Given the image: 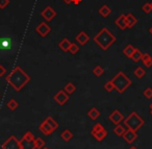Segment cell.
Returning a JSON list of instances; mask_svg holds the SVG:
<instances>
[{
    "label": "cell",
    "mask_w": 152,
    "mask_h": 149,
    "mask_svg": "<svg viewBox=\"0 0 152 149\" xmlns=\"http://www.w3.org/2000/svg\"><path fill=\"white\" fill-rule=\"evenodd\" d=\"M61 138L63 139V140L65 141V142H70V141L72 140V138H73V134H72L71 130L65 129L61 134Z\"/></svg>",
    "instance_id": "obj_21"
},
{
    "label": "cell",
    "mask_w": 152,
    "mask_h": 149,
    "mask_svg": "<svg viewBox=\"0 0 152 149\" xmlns=\"http://www.w3.org/2000/svg\"><path fill=\"white\" fill-rule=\"evenodd\" d=\"M133 74H134V76L137 78L141 79V78H143L146 75V71L143 67H137L134 69V71H133Z\"/></svg>",
    "instance_id": "obj_24"
},
{
    "label": "cell",
    "mask_w": 152,
    "mask_h": 149,
    "mask_svg": "<svg viewBox=\"0 0 152 149\" xmlns=\"http://www.w3.org/2000/svg\"><path fill=\"white\" fill-rule=\"evenodd\" d=\"M34 146H36L37 149H42L45 146V141L42 138L34 139Z\"/></svg>",
    "instance_id": "obj_30"
},
{
    "label": "cell",
    "mask_w": 152,
    "mask_h": 149,
    "mask_svg": "<svg viewBox=\"0 0 152 149\" xmlns=\"http://www.w3.org/2000/svg\"><path fill=\"white\" fill-rule=\"evenodd\" d=\"M71 43L72 42H70L69 39L64 38L63 40L58 43V48L61 49L63 52H68V51H69L70 46H71Z\"/></svg>",
    "instance_id": "obj_18"
},
{
    "label": "cell",
    "mask_w": 152,
    "mask_h": 149,
    "mask_svg": "<svg viewBox=\"0 0 152 149\" xmlns=\"http://www.w3.org/2000/svg\"><path fill=\"white\" fill-rule=\"evenodd\" d=\"M63 1L66 3V4H70V3H72V0H63Z\"/></svg>",
    "instance_id": "obj_38"
},
{
    "label": "cell",
    "mask_w": 152,
    "mask_h": 149,
    "mask_svg": "<svg viewBox=\"0 0 152 149\" xmlns=\"http://www.w3.org/2000/svg\"><path fill=\"white\" fill-rule=\"evenodd\" d=\"M149 32H150V34H151V36H152V26L149 28Z\"/></svg>",
    "instance_id": "obj_40"
},
{
    "label": "cell",
    "mask_w": 152,
    "mask_h": 149,
    "mask_svg": "<svg viewBox=\"0 0 152 149\" xmlns=\"http://www.w3.org/2000/svg\"><path fill=\"white\" fill-rule=\"evenodd\" d=\"M129 149H137V148H135V147H130Z\"/></svg>",
    "instance_id": "obj_41"
},
{
    "label": "cell",
    "mask_w": 152,
    "mask_h": 149,
    "mask_svg": "<svg viewBox=\"0 0 152 149\" xmlns=\"http://www.w3.org/2000/svg\"><path fill=\"white\" fill-rule=\"evenodd\" d=\"M104 90L106 91V92H113V91L115 90V87L114 84H113L112 81H107L105 84H104Z\"/></svg>",
    "instance_id": "obj_33"
},
{
    "label": "cell",
    "mask_w": 152,
    "mask_h": 149,
    "mask_svg": "<svg viewBox=\"0 0 152 149\" xmlns=\"http://www.w3.org/2000/svg\"><path fill=\"white\" fill-rule=\"evenodd\" d=\"M83 2V0H72V3H74L75 5H78Z\"/></svg>",
    "instance_id": "obj_37"
},
{
    "label": "cell",
    "mask_w": 152,
    "mask_h": 149,
    "mask_svg": "<svg viewBox=\"0 0 152 149\" xmlns=\"http://www.w3.org/2000/svg\"><path fill=\"white\" fill-rule=\"evenodd\" d=\"M123 121H124V125H126L128 129L134 130V131L140 129L145 124V121L143 120V118H141V116L137 113H135V112H132V113L129 114L126 117V119H124Z\"/></svg>",
    "instance_id": "obj_4"
},
{
    "label": "cell",
    "mask_w": 152,
    "mask_h": 149,
    "mask_svg": "<svg viewBox=\"0 0 152 149\" xmlns=\"http://www.w3.org/2000/svg\"><path fill=\"white\" fill-rule=\"evenodd\" d=\"M5 74H7V69H5V67L2 65H0V77L4 76Z\"/></svg>",
    "instance_id": "obj_36"
},
{
    "label": "cell",
    "mask_w": 152,
    "mask_h": 149,
    "mask_svg": "<svg viewBox=\"0 0 152 149\" xmlns=\"http://www.w3.org/2000/svg\"><path fill=\"white\" fill-rule=\"evenodd\" d=\"M7 109H10L12 112H14V111H16V109H18V106H19V103H18L17 100H15L14 98H12V99H10L9 102L7 103Z\"/></svg>",
    "instance_id": "obj_26"
},
{
    "label": "cell",
    "mask_w": 152,
    "mask_h": 149,
    "mask_svg": "<svg viewBox=\"0 0 152 149\" xmlns=\"http://www.w3.org/2000/svg\"><path fill=\"white\" fill-rule=\"evenodd\" d=\"M53 99L58 105H65L69 100V95L64 90H59L58 92L55 93V95L53 96Z\"/></svg>",
    "instance_id": "obj_9"
},
{
    "label": "cell",
    "mask_w": 152,
    "mask_h": 149,
    "mask_svg": "<svg viewBox=\"0 0 152 149\" xmlns=\"http://www.w3.org/2000/svg\"><path fill=\"white\" fill-rule=\"evenodd\" d=\"M10 4V0H0V10H4Z\"/></svg>",
    "instance_id": "obj_35"
},
{
    "label": "cell",
    "mask_w": 152,
    "mask_h": 149,
    "mask_svg": "<svg viewBox=\"0 0 152 149\" xmlns=\"http://www.w3.org/2000/svg\"><path fill=\"white\" fill-rule=\"evenodd\" d=\"M108 120L112 121L114 124H116V125H118V124H120L121 122L124 120V116H123V114L121 113L119 109H115V111L108 116Z\"/></svg>",
    "instance_id": "obj_11"
},
{
    "label": "cell",
    "mask_w": 152,
    "mask_h": 149,
    "mask_svg": "<svg viewBox=\"0 0 152 149\" xmlns=\"http://www.w3.org/2000/svg\"><path fill=\"white\" fill-rule=\"evenodd\" d=\"M142 57H143V53L141 52L139 48H134V52H133L132 57H131V59H132L134 63H139L142 59Z\"/></svg>",
    "instance_id": "obj_25"
},
{
    "label": "cell",
    "mask_w": 152,
    "mask_h": 149,
    "mask_svg": "<svg viewBox=\"0 0 152 149\" xmlns=\"http://www.w3.org/2000/svg\"><path fill=\"white\" fill-rule=\"evenodd\" d=\"M88 117L91 120H93V121H96V120L100 117V112L98 111L97 107H92V109L88 112Z\"/></svg>",
    "instance_id": "obj_19"
},
{
    "label": "cell",
    "mask_w": 152,
    "mask_h": 149,
    "mask_svg": "<svg viewBox=\"0 0 152 149\" xmlns=\"http://www.w3.org/2000/svg\"><path fill=\"white\" fill-rule=\"evenodd\" d=\"M149 109H150V113H151V115H152V103L149 105Z\"/></svg>",
    "instance_id": "obj_39"
},
{
    "label": "cell",
    "mask_w": 152,
    "mask_h": 149,
    "mask_svg": "<svg viewBox=\"0 0 152 149\" xmlns=\"http://www.w3.org/2000/svg\"><path fill=\"white\" fill-rule=\"evenodd\" d=\"M98 13H99V15L101 16V17L107 18L108 16L112 14V9H110L107 4H103V5H101V7H99V10H98Z\"/></svg>",
    "instance_id": "obj_17"
},
{
    "label": "cell",
    "mask_w": 152,
    "mask_h": 149,
    "mask_svg": "<svg viewBox=\"0 0 152 149\" xmlns=\"http://www.w3.org/2000/svg\"><path fill=\"white\" fill-rule=\"evenodd\" d=\"M94 42H95L102 50L105 51L116 42V37H115L107 28L104 27L94 37Z\"/></svg>",
    "instance_id": "obj_2"
},
{
    "label": "cell",
    "mask_w": 152,
    "mask_h": 149,
    "mask_svg": "<svg viewBox=\"0 0 152 149\" xmlns=\"http://www.w3.org/2000/svg\"><path fill=\"white\" fill-rule=\"evenodd\" d=\"M110 81L114 84L115 90L118 91V93H120V94L124 93L131 86V84H132L130 78L127 75H125V73L122 71H119Z\"/></svg>",
    "instance_id": "obj_3"
},
{
    "label": "cell",
    "mask_w": 152,
    "mask_h": 149,
    "mask_svg": "<svg viewBox=\"0 0 152 149\" xmlns=\"http://www.w3.org/2000/svg\"><path fill=\"white\" fill-rule=\"evenodd\" d=\"M133 52H134V47H133L131 44H128L124 49H123V53H124V55H126V57H129V59H131Z\"/></svg>",
    "instance_id": "obj_23"
},
{
    "label": "cell",
    "mask_w": 152,
    "mask_h": 149,
    "mask_svg": "<svg viewBox=\"0 0 152 149\" xmlns=\"http://www.w3.org/2000/svg\"><path fill=\"white\" fill-rule=\"evenodd\" d=\"M64 91H65L68 95H72L76 91L75 84H74L73 82H68V84H66L65 88H64Z\"/></svg>",
    "instance_id": "obj_22"
},
{
    "label": "cell",
    "mask_w": 152,
    "mask_h": 149,
    "mask_svg": "<svg viewBox=\"0 0 152 149\" xmlns=\"http://www.w3.org/2000/svg\"><path fill=\"white\" fill-rule=\"evenodd\" d=\"M79 46L76 43H71V46H70L69 48V52L71 53V54H76V53L79 52Z\"/></svg>",
    "instance_id": "obj_31"
},
{
    "label": "cell",
    "mask_w": 152,
    "mask_h": 149,
    "mask_svg": "<svg viewBox=\"0 0 152 149\" xmlns=\"http://www.w3.org/2000/svg\"><path fill=\"white\" fill-rule=\"evenodd\" d=\"M75 41L78 43L79 45H81V46H85V45H87L88 42L90 41V37L86 32H80L77 36L75 37Z\"/></svg>",
    "instance_id": "obj_13"
},
{
    "label": "cell",
    "mask_w": 152,
    "mask_h": 149,
    "mask_svg": "<svg viewBox=\"0 0 152 149\" xmlns=\"http://www.w3.org/2000/svg\"><path fill=\"white\" fill-rule=\"evenodd\" d=\"M42 149H50V148H47V147H43Z\"/></svg>",
    "instance_id": "obj_42"
},
{
    "label": "cell",
    "mask_w": 152,
    "mask_h": 149,
    "mask_svg": "<svg viewBox=\"0 0 152 149\" xmlns=\"http://www.w3.org/2000/svg\"><path fill=\"white\" fill-rule=\"evenodd\" d=\"M143 94L147 99H151L152 98V88H146L145 91L143 92Z\"/></svg>",
    "instance_id": "obj_34"
},
{
    "label": "cell",
    "mask_w": 152,
    "mask_h": 149,
    "mask_svg": "<svg viewBox=\"0 0 152 149\" xmlns=\"http://www.w3.org/2000/svg\"><path fill=\"white\" fill-rule=\"evenodd\" d=\"M36 32H37V34H39L40 37L45 38V37H47L51 32V26L49 25L47 22H41V23L37 26Z\"/></svg>",
    "instance_id": "obj_8"
},
{
    "label": "cell",
    "mask_w": 152,
    "mask_h": 149,
    "mask_svg": "<svg viewBox=\"0 0 152 149\" xmlns=\"http://www.w3.org/2000/svg\"><path fill=\"white\" fill-rule=\"evenodd\" d=\"M104 73V70L101 66H96L95 68L93 69V74L96 76V77H101Z\"/></svg>",
    "instance_id": "obj_28"
},
{
    "label": "cell",
    "mask_w": 152,
    "mask_h": 149,
    "mask_svg": "<svg viewBox=\"0 0 152 149\" xmlns=\"http://www.w3.org/2000/svg\"><path fill=\"white\" fill-rule=\"evenodd\" d=\"M115 25H116L117 27L120 28L121 30L126 29L127 28V26H126V15L122 14V15L119 16V17L115 20Z\"/></svg>",
    "instance_id": "obj_14"
},
{
    "label": "cell",
    "mask_w": 152,
    "mask_h": 149,
    "mask_svg": "<svg viewBox=\"0 0 152 149\" xmlns=\"http://www.w3.org/2000/svg\"><path fill=\"white\" fill-rule=\"evenodd\" d=\"M41 16L46 20V22H50L56 17V12L54 11V9L51 7H46L42 12H41Z\"/></svg>",
    "instance_id": "obj_10"
},
{
    "label": "cell",
    "mask_w": 152,
    "mask_h": 149,
    "mask_svg": "<svg viewBox=\"0 0 152 149\" xmlns=\"http://www.w3.org/2000/svg\"><path fill=\"white\" fill-rule=\"evenodd\" d=\"M150 4H151V9H152V2H151V3H150Z\"/></svg>",
    "instance_id": "obj_43"
},
{
    "label": "cell",
    "mask_w": 152,
    "mask_h": 149,
    "mask_svg": "<svg viewBox=\"0 0 152 149\" xmlns=\"http://www.w3.org/2000/svg\"><path fill=\"white\" fill-rule=\"evenodd\" d=\"M142 11H143L145 14H150L152 12L151 4H150L149 2H146L145 4H143V7H142Z\"/></svg>",
    "instance_id": "obj_32"
},
{
    "label": "cell",
    "mask_w": 152,
    "mask_h": 149,
    "mask_svg": "<svg viewBox=\"0 0 152 149\" xmlns=\"http://www.w3.org/2000/svg\"><path fill=\"white\" fill-rule=\"evenodd\" d=\"M91 134L98 141V142H101V141H103L104 139L106 138L107 131H106V129L103 127V125H102L101 123H96L95 125H94L93 129L91 130Z\"/></svg>",
    "instance_id": "obj_6"
},
{
    "label": "cell",
    "mask_w": 152,
    "mask_h": 149,
    "mask_svg": "<svg viewBox=\"0 0 152 149\" xmlns=\"http://www.w3.org/2000/svg\"><path fill=\"white\" fill-rule=\"evenodd\" d=\"M5 80L14 90L17 91V92H20L26 84H29V81L31 80V77L21 67L17 66V67H15L12 70L9 75H7Z\"/></svg>",
    "instance_id": "obj_1"
},
{
    "label": "cell",
    "mask_w": 152,
    "mask_h": 149,
    "mask_svg": "<svg viewBox=\"0 0 152 149\" xmlns=\"http://www.w3.org/2000/svg\"><path fill=\"white\" fill-rule=\"evenodd\" d=\"M39 129H40L45 136H49V134H53V131H54V129L49 125V123L47 121H43L42 123L40 124V126H39Z\"/></svg>",
    "instance_id": "obj_15"
},
{
    "label": "cell",
    "mask_w": 152,
    "mask_h": 149,
    "mask_svg": "<svg viewBox=\"0 0 152 149\" xmlns=\"http://www.w3.org/2000/svg\"><path fill=\"white\" fill-rule=\"evenodd\" d=\"M45 121H47L49 123V125L51 126V127L53 128V129H57V128H58V123H57L56 121H55L54 119H53L52 117H50V116H49V117H47L46 118V120H45Z\"/></svg>",
    "instance_id": "obj_29"
},
{
    "label": "cell",
    "mask_w": 152,
    "mask_h": 149,
    "mask_svg": "<svg viewBox=\"0 0 152 149\" xmlns=\"http://www.w3.org/2000/svg\"><path fill=\"white\" fill-rule=\"evenodd\" d=\"M142 62H143L144 66L147 68L152 67V57L149 53H143V57H142Z\"/></svg>",
    "instance_id": "obj_20"
},
{
    "label": "cell",
    "mask_w": 152,
    "mask_h": 149,
    "mask_svg": "<svg viewBox=\"0 0 152 149\" xmlns=\"http://www.w3.org/2000/svg\"><path fill=\"white\" fill-rule=\"evenodd\" d=\"M126 131V129H125V127L123 125H120V124H118V125H116V127L114 128V132L116 136L118 137H122L123 134H124V132Z\"/></svg>",
    "instance_id": "obj_27"
},
{
    "label": "cell",
    "mask_w": 152,
    "mask_h": 149,
    "mask_svg": "<svg viewBox=\"0 0 152 149\" xmlns=\"http://www.w3.org/2000/svg\"><path fill=\"white\" fill-rule=\"evenodd\" d=\"M137 23V19L133 14L128 13L126 15V26L127 28H132Z\"/></svg>",
    "instance_id": "obj_16"
},
{
    "label": "cell",
    "mask_w": 152,
    "mask_h": 149,
    "mask_svg": "<svg viewBox=\"0 0 152 149\" xmlns=\"http://www.w3.org/2000/svg\"><path fill=\"white\" fill-rule=\"evenodd\" d=\"M122 138L125 140V142H127L128 144H131V143H133L137 139V134L134 130L127 129L126 131L124 132V134L122 136Z\"/></svg>",
    "instance_id": "obj_12"
},
{
    "label": "cell",
    "mask_w": 152,
    "mask_h": 149,
    "mask_svg": "<svg viewBox=\"0 0 152 149\" xmlns=\"http://www.w3.org/2000/svg\"><path fill=\"white\" fill-rule=\"evenodd\" d=\"M2 149H21L20 147V141L15 136H11L4 143L2 144Z\"/></svg>",
    "instance_id": "obj_7"
},
{
    "label": "cell",
    "mask_w": 152,
    "mask_h": 149,
    "mask_svg": "<svg viewBox=\"0 0 152 149\" xmlns=\"http://www.w3.org/2000/svg\"><path fill=\"white\" fill-rule=\"evenodd\" d=\"M21 149H36L34 146V136L31 131H26L20 140Z\"/></svg>",
    "instance_id": "obj_5"
}]
</instances>
